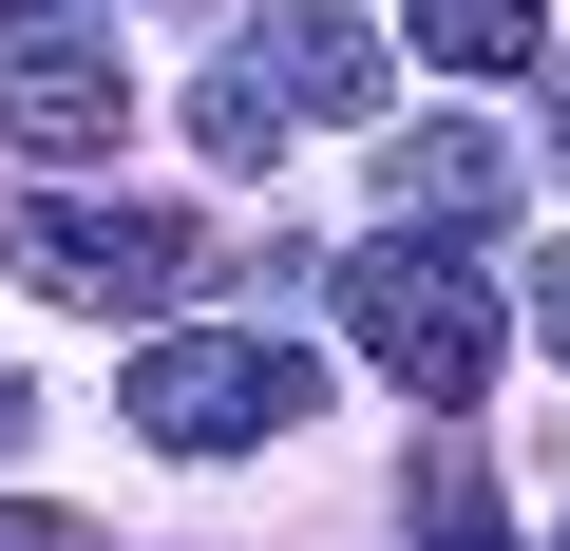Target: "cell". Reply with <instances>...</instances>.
<instances>
[{
  "label": "cell",
  "mask_w": 570,
  "mask_h": 551,
  "mask_svg": "<svg viewBox=\"0 0 570 551\" xmlns=\"http://www.w3.org/2000/svg\"><path fill=\"white\" fill-rule=\"evenodd\" d=\"M343 343H362V362H381L400 400H438V419H456V400L494 381L513 305L475 286V266H456L438 228H362V247H343Z\"/></svg>",
  "instance_id": "obj_1"
},
{
  "label": "cell",
  "mask_w": 570,
  "mask_h": 551,
  "mask_svg": "<svg viewBox=\"0 0 570 551\" xmlns=\"http://www.w3.org/2000/svg\"><path fill=\"white\" fill-rule=\"evenodd\" d=\"M0 266L58 305H190L209 286V209H134V190H0Z\"/></svg>",
  "instance_id": "obj_2"
},
{
  "label": "cell",
  "mask_w": 570,
  "mask_h": 551,
  "mask_svg": "<svg viewBox=\"0 0 570 551\" xmlns=\"http://www.w3.org/2000/svg\"><path fill=\"white\" fill-rule=\"evenodd\" d=\"M305 419H324V362L305 343H247L228 324V343H153L134 362V437L153 456H247V437H305Z\"/></svg>",
  "instance_id": "obj_3"
},
{
  "label": "cell",
  "mask_w": 570,
  "mask_h": 551,
  "mask_svg": "<svg viewBox=\"0 0 570 551\" xmlns=\"http://www.w3.org/2000/svg\"><path fill=\"white\" fill-rule=\"evenodd\" d=\"M247 96L266 115H381V20L362 0H266L247 20Z\"/></svg>",
  "instance_id": "obj_4"
},
{
  "label": "cell",
  "mask_w": 570,
  "mask_h": 551,
  "mask_svg": "<svg viewBox=\"0 0 570 551\" xmlns=\"http://www.w3.org/2000/svg\"><path fill=\"white\" fill-rule=\"evenodd\" d=\"M0 115H20V152H39V171H96V152L134 134V77H115L96 39H20V77H0Z\"/></svg>",
  "instance_id": "obj_5"
},
{
  "label": "cell",
  "mask_w": 570,
  "mask_h": 551,
  "mask_svg": "<svg viewBox=\"0 0 570 551\" xmlns=\"http://www.w3.org/2000/svg\"><path fill=\"white\" fill-rule=\"evenodd\" d=\"M381 190H400L419 228H494V209H513V152L438 115V134H400V152H381Z\"/></svg>",
  "instance_id": "obj_6"
},
{
  "label": "cell",
  "mask_w": 570,
  "mask_h": 551,
  "mask_svg": "<svg viewBox=\"0 0 570 551\" xmlns=\"http://www.w3.org/2000/svg\"><path fill=\"white\" fill-rule=\"evenodd\" d=\"M419 58H438V77H532L551 20H532V0H419Z\"/></svg>",
  "instance_id": "obj_7"
},
{
  "label": "cell",
  "mask_w": 570,
  "mask_h": 551,
  "mask_svg": "<svg viewBox=\"0 0 570 551\" xmlns=\"http://www.w3.org/2000/svg\"><path fill=\"white\" fill-rule=\"evenodd\" d=\"M190 152H209V171H228V190H247V171H266V152H285V115H266V96H247V58H209V77H190Z\"/></svg>",
  "instance_id": "obj_8"
},
{
  "label": "cell",
  "mask_w": 570,
  "mask_h": 551,
  "mask_svg": "<svg viewBox=\"0 0 570 551\" xmlns=\"http://www.w3.org/2000/svg\"><path fill=\"white\" fill-rule=\"evenodd\" d=\"M419 551H513V513H494L475 456H419Z\"/></svg>",
  "instance_id": "obj_9"
},
{
  "label": "cell",
  "mask_w": 570,
  "mask_h": 551,
  "mask_svg": "<svg viewBox=\"0 0 570 551\" xmlns=\"http://www.w3.org/2000/svg\"><path fill=\"white\" fill-rule=\"evenodd\" d=\"M0 551H96V532H77L58 494H0Z\"/></svg>",
  "instance_id": "obj_10"
},
{
  "label": "cell",
  "mask_w": 570,
  "mask_h": 551,
  "mask_svg": "<svg viewBox=\"0 0 570 551\" xmlns=\"http://www.w3.org/2000/svg\"><path fill=\"white\" fill-rule=\"evenodd\" d=\"M532 343H570V247H532Z\"/></svg>",
  "instance_id": "obj_11"
},
{
  "label": "cell",
  "mask_w": 570,
  "mask_h": 551,
  "mask_svg": "<svg viewBox=\"0 0 570 551\" xmlns=\"http://www.w3.org/2000/svg\"><path fill=\"white\" fill-rule=\"evenodd\" d=\"M20 437H39V381H20V362H0V456H20Z\"/></svg>",
  "instance_id": "obj_12"
},
{
  "label": "cell",
  "mask_w": 570,
  "mask_h": 551,
  "mask_svg": "<svg viewBox=\"0 0 570 551\" xmlns=\"http://www.w3.org/2000/svg\"><path fill=\"white\" fill-rule=\"evenodd\" d=\"M551 134H570V39H551Z\"/></svg>",
  "instance_id": "obj_13"
},
{
  "label": "cell",
  "mask_w": 570,
  "mask_h": 551,
  "mask_svg": "<svg viewBox=\"0 0 570 551\" xmlns=\"http://www.w3.org/2000/svg\"><path fill=\"white\" fill-rule=\"evenodd\" d=\"M20 20H58V0H20Z\"/></svg>",
  "instance_id": "obj_14"
},
{
  "label": "cell",
  "mask_w": 570,
  "mask_h": 551,
  "mask_svg": "<svg viewBox=\"0 0 570 551\" xmlns=\"http://www.w3.org/2000/svg\"><path fill=\"white\" fill-rule=\"evenodd\" d=\"M551 551H570V532H551Z\"/></svg>",
  "instance_id": "obj_15"
}]
</instances>
